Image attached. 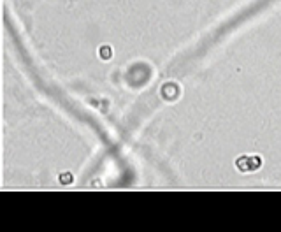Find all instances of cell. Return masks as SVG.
<instances>
[{
	"label": "cell",
	"instance_id": "6da1fadb",
	"mask_svg": "<svg viewBox=\"0 0 281 232\" xmlns=\"http://www.w3.org/2000/svg\"><path fill=\"white\" fill-rule=\"evenodd\" d=\"M102 55H104L102 58H109V56H107V55H109V49H107V48H104V49H102Z\"/></svg>",
	"mask_w": 281,
	"mask_h": 232
}]
</instances>
